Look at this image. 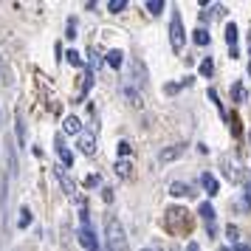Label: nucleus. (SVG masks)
<instances>
[{
    "instance_id": "obj_33",
    "label": "nucleus",
    "mask_w": 251,
    "mask_h": 251,
    "mask_svg": "<svg viewBox=\"0 0 251 251\" xmlns=\"http://www.w3.org/2000/svg\"><path fill=\"white\" fill-rule=\"evenodd\" d=\"M164 91H167V93H178V91H181V85H167Z\"/></svg>"
},
{
    "instance_id": "obj_29",
    "label": "nucleus",
    "mask_w": 251,
    "mask_h": 251,
    "mask_svg": "<svg viewBox=\"0 0 251 251\" xmlns=\"http://www.w3.org/2000/svg\"><path fill=\"white\" fill-rule=\"evenodd\" d=\"M102 201H104V203H110V201H113V189H110V186H104V189H102Z\"/></svg>"
},
{
    "instance_id": "obj_5",
    "label": "nucleus",
    "mask_w": 251,
    "mask_h": 251,
    "mask_svg": "<svg viewBox=\"0 0 251 251\" xmlns=\"http://www.w3.org/2000/svg\"><path fill=\"white\" fill-rule=\"evenodd\" d=\"M79 243L85 251H99V243H96V234L91 226H79Z\"/></svg>"
},
{
    "instance_id": "obj_2",
    "label": "nucleus",
    "mask_w": 251,
    "mask_h": 251,
    "mask_svg": "<svg viewBox=\"0 0 251 251\" xmlns=\"http://www.w3.org/2000/svg\"><path fill=\"white\" fill-rule=\"evenodd\" d=\"M130 85L136 88V91H147V85H150V74H147V65L141 62V59H130Z\"/></svg>"
},
{
    "instance_id": "obj_32",
    "label": "nucleus",
    "mask_w": 251,
    "mask_h": 251,
    "mask_svg": "<svg viewBox=\"0 0 251 251\" xmlns=\"http://www.w3.org/2000/svg\"><path fill=\"white\" fill-rule=\"evenodd\" d=\"M119 152H122V158H125L127 152H130V144H127V141H119Z\"/></svg>"
},
{
    "instance_id": "obj_11",
    "label": "nucleus",
    "mask_w": 251,
    "mask_h": 251,
    "mask_svg": "<svg viewBox=\"0 0 251 251\" xmlns=\"http://www.w3.org/2000/svg\"><path fill=\"white\" fill-rule=\"evenodd\" d=\"M201 186H203L209 195H217V192H220V183H217V178L212 175V172H203V175H201Z\"/></svg>"
},
{
    "instance_id": "obj_19",
    "label": "nucleus",
    "mask_w": 251,
    "mask_h": 251,
    "mask_svg": "<svg viewBox=\"0 0 251 251\" xmlns=\"http://www.w3.org/2000/svg\"><path fill=\"white\" fill-rule=\"evenodd\" d=\"M17 226H20V228H28V226H31V209H28V206H23V209H20Z\"/></svg>"
},
{
    "instance_id": "obj_21",
    "label": "nucleus",
    "mask_w": 251,
    "mask_h": 251,
    "mask_svg": "<svg viewBox=\"0 0 251 251\" xmlns=\"http://www.w3.org/2000/svg\"><path fill=\"white\" fill-rule=\"evenodd\" d=\"M130 170H133V167H130V161H127V158L116 161V175H119V178H127V175H130Z\"/></svg>"
},
{
    "instance_id": "obj_10",
    "label": "nucleus",
    "mask_w": 251,
    "mask_h": 251,
    "mask_svg": "<svg viewBox=\"0 0 251 251\" xmlns=\"http://www.w3.org/2000/svg\"><path fill=\"white\" fill-rule=\"evenodd\" d=\"M167 223H170L172 228H175V223H178V226H189V212H186V209H170V212H167Z\"/></svg>"
},
{
    "instance_id": "obj_12",
    "label": "nucleus",
    "mask_w": 251,
    "mask_h": 251,
    "mask_svg": "<svg viewBox=\"0 0 251 251\" xmlns=\"http://www.w3.org/2000/svg\"><path fill=\"white\" fill-rule=\"evenodd\" d=\"M62 130H65V133H71V136H82V122L76 119V116H65Z\"/></svg>"
},
{
    "instance_id": "obj_13",
    "label": "nucleus",
    "mask_w": 251,
    "mask_h": 251,
    "mask_svg": "<svg viewBox=\"0 0 251 251\" xmlns=\"http://www.w3.org/2000/svg\"><path fill=\"white\" fill-rule=\"evenodd\" d=\"M104 59H107L110 68H122V65H125V54H122L119 48H110V51L104 54Z\"/></svg>"
},
{
    "instance_id": "obj_9",
    "label": "nucleus",
    "mask_w": 251,
    "mask_h": 251,
    "mask_svg": "<svg viewBox=\"0 0 251 251\" xmlns=\"http://www.w3.org/2000/svg\"><path fill=\"white\" fill-rule=\"evenodd\" d=\"M54 144H57V155H59V161H62L65 167H71V164H74V155H71V150L65 147V141H62V133H57Z\"/></svg>"
},
{
    "instance_id": "obj_3",
    "label": "nucleus",
    "mask_w": 251,
    "mask_h": 251,
    "mask_svg": "<svg viewBox=\"0 0 251 251\" xmlns=\"http://www.w3.org/2000/svg\"><path fill=\"white\" fill-rule=\"evenodd\" d=\"M170 43L175 51H181L183 43H186V34H183V20L178 12H172V20H170Z\"/></svg>"
},
{
    "instance_id": "obj_17",
    "label": "nucleus",
    "mask_w": 251,
    "mask_h": 251,
    "mask_svg": "<svg viewBox=\"0 0 251 251\" xmlns=\"http://www.w3.org/2000/svg\"><path fill=\"white\" fill-rule=\"evenodd\" d=\"M65 59H68L74 68H85V59H82L79 51H74V48H71V51H65Z\"/></svg>"
},
{
    "instance_id": "obj_22",
    "label": "nucleus",
    "mask_w": 251,
    "mask_h": 251,
    "mask_svg": "<svg viewBox=\"0 0 251 251\" xmlns=\"http://www.w3.org/2000/svg\"><path fill=\"white\" fill-rule=\"evenodd\" d=\"M127 9V0H110V3H107V12L110 14H122Z\"/></svg>"
},
{
    "instance_id": "obj_26",
    "label": "nucleus",
    "mask_w": 251,
    "mask_h": 251,
    "mask_svg": "<svg viewBox=\"0 0 251 251\" xmlns=\"http://www.w3.org/2000/svg\"><path fill=\"white\" fill-rule=\"evenodd\" d=\"M147 12L150 14H161L164 12V0H147Z\"/></svg>"
},
{
    "instance_id": "obj_15",
    "label": "nucleus",
    "mask_w": 251,
    "mask_h": 251,
    "mask_svg": "<svg viewBox=\"0 0 251 251\" xmlns=\"http://www.w3.org/2000/svg\"><path fill=\"white\" fill-rule=\"evenodd\" d=\"M198 212H201V217L206 220V226H215V209H212V203H201Z\"/></svg>"
},
{
    "instance_id": "obj_14",
    "label": "nucleus",
    "mask_w": 251,
    "mask_h": 251,
    "mask_svg": "<svg viewBox=\"0 0 251 251\" xmlns=\"http://www.w3.org/2000/svg\"><path fill=\"white\" fill-rule=\"evenodd\" d=\"M170 195H172V198H189L192 189H189L186 183H181V181H172L170 183Z\"/></svg>"
},
{
    "instance_id": "obj_16",
    "label": "nucleus",
    "mask_w": 251,
    "mask_h": 251,
    "mask_svg": "<svg viewBox=\"0 0 251 251\" xmlns=\"http://www.w3.org/2000/svg\"><path fill=\"white\" fill-rule=\"evenodd\" d=\"M246 96H249V93H246V88H243V82H234V85H231V99H234L237 104H243Z\"/></svg>"
},
{
    "instance_id": "obj_31",
    "label": "nucleus",
    "mask_w": 251,
    "mask_h": 251,
    "mask_svg": "<svg viewBox=\"0 0 251 251\" xmlns=\"http://www.w3.org/2000/svg\"><path fill=\"white\" fill-rule=\"evenodd\" d=\"M99 175H88V178H85V186H99Z\"/></svg>"
},
{
    "instance_id": "obj_35",
    "label": "nucleus",
    "mask_w": 251,
    "mask_h": 251,
    "mask_svg": "<svg viewBox=\"0 0 251 251\" xmlns=\"http://www.w3.org/2000/svg\"><path fill=\"white\" fill-rule=\"evenodd\" d=\"M186 251H201V249H198V243H189V246H186Z\"/></svg>"
},
{
    "instance_id": "obj_23",
    "label": "nucleus",
    "mask_w": 251,
    "mask_h": 251,
    "mask_svg": "<svg viewBox=\"0 0 251 251\" xmlns=\"http://www.w3.org/2000/svg\"><path fill=\"white\" fill-rule=\"evenodd\" d=\"M91 88H93V74H91V71H85V76H82V96H88V91H91Z\"/></svg>"
},
{
    "instance_id": "obj_28",
    "label": "nucleus",
    "mask_w": 251,
    "mask_h": 251,
    "mask_svg": "<svg viewBox=\"0 0 251 251\" xmlns=\"http://www.w3.org/2000/svg\"><path fill=\"white\" fill-rule=\"evenodd\" d=\"M65 37H68V40H76V20H74V17L68 20V31H65Z\"/></svg>"
},
{
    "instance_id": "obj_7",
    "label": "nucleus",
    "mask_w": 251,
    "mask_h": 251,
    "mask_svg": "<svg viewBox=\"0 0 251 251\" xmlns=\"http://www.w3.org/2000/svg\"><path fill=\"white\" fill-rule=\"evenodd\" d=\"M76 147H79L82 155H93L96 152V136L93 133H82L79 141H76Z\"/></svg>"
},
{
    "instance_id": "obj_36",
    "label": "nucleus",
    "mask_w": 251,
    "mask_h": 251,
    "mask_svg": "<svg viewBox=\"0 0 251 251\" xmlns=\"http://www.w3.org/2000/svg\"><path fill=\"white\" fill-rule=\"evenodd\" d=\"M144 251H150V249H144Z\"/></svg>"
},
{
    "instance_id": "obj_6",
    "label": "nucleus",
    "mask_w": 251,
    "mask_h": 251,
    "mask_svg": "<svg viewBox=\"0 0 251 251\" xmlns=\"http://www.w3.org/2000/svg\"><path fill=\"white\" fill-rule=\"evenodd\" d=\"M122 93L127 96V102L133 104V107H138V110L144 107V93H141V91H136V88H133L130 82H125V85H122Z\"/></svg>"
},
{
    "instance_id": "obj_18",
    "label": "nucleus",
    "mask_w": 251,
    "mask_h": 251,
    "mask_svg": "<svg viewBox=\"0 0 251 251\" xmlns=\"http://www.w3.org/2000/svg\"><path fill=\"white\" fill-rule=\"evenodd\" d=\"M192 40H195V46H209V31L206 28H195Z\"/></svg>"
},
{
    "instance_id": "obj_27",
    "label": "nucleus",
    "mask_w": 251,
    "mask_h": 251,
    "mask_svg": "<svg viewBox=\"0 0 251 251\" xmlns=\"http://www.w3.org/2000/svg\"><path fill=\"white\" fill-rule=\"evenodd\" d=\"M212 71H215V62H212V57H206L201 62V76H212Z\"/></svg>"
},
{
    "instance_id": "obj_24",
    "label": "nucleus",
    "mask_w": 251,
    "mask_h": 251,
    "mask_svg": "<svg viewBox=\"0 0 251 251\" xmlns=\"http://www.w3.org/2000/svg\"><path fill=\"white\" fill-rule=\"evenodd\" d=\"M223 164H226V178L228 181H240V172H237V167H234V164H231V161H223Z\"/></svg>"
},
{
    "instance_id": "obj_34",
    "label": "nucleus",
    "mask_w": 251,
    "mask_h": 251,
    "mask_svg": "<svg viewBox=\"0 0 251 251\" xmlns=\"http://www.w3.org/2000/svg\"><path fill=\"white\" fill-rule=\"evenodd\" d=\"M234 251H251V246H246V243H237V246H234Z\"/></svg>"
},
{
    "instance_id": "obj_1",
    "label": "nucleus",
    "mask_w": 251,
    "mask_h": 251,
    "mask_svg": "<svg viewBox=\"0 0 251 251\" xmlns=\"http://www.w3.org/2000/svg\"><path fill=\"white\" fill-rule=\"evenodd\" d=\"M104 231H107V249L110 251H130L125 226H122L116 217H104Z\"/></svg>"
},
{
    "instance_id": "obj_20",
    "label": "nucleus",
    "mask_w": 251,
    "mask_h": 251,
    "mask_svg": "<svg viewBox=\"0 0 251 251\" xmlns=\"http://www.w3.org/2000/svg\"><path fill=\"white\" fill-rule=\"evenodd\" d=\"M226 43H228V48H237V25L234 23L226 25Z\"/></svg>"
},
{
    "instance_id": "obj_25",
    "label": "nucleus",
    "mask_w": 251,
    "mask_h": 251,
    "mask_svg": "<svg viewBox=\"0 0 251 251\" xmlns=\"http://www.w3.org/2000/svg\"><path fill=\"white\" fill-rule=\"evenodd\" d=\"M88 62H91V74L102 68V57H99L96 51H88Z\"/></svg>"
},
{
    "instance_id": "obj_4",
    "label": "nucleus",
    "mask_w": 251,
    "mask_h": 251,
    "mask_svg": "<svg viewBox=\"0 0 251 251\" xmlns=\"http://www.w3.org/2000/svg\"><path fill=\"white\" fill-rule=\"evenodd\" d=\"M54 175H57L59 186L65 189V195H68V198H71V201H74V203H79V206H82L79 195H76V186H74V181H71V178H68V172L62 170V167H57V170H54Z\"/></svg>"
},
{
    "instance_id": "obj_8",
    "label": "nucleus",
    "mask_w": 251,
    "mask_h": 251,
    "mask_svg": "<svg viewBox=\"0 0 251 251\" xmlns=\"http://www.w3.org/2000/svg\"><path fill=\"white\" fill-rule=\"evenodd\" d=\"M183 150H186L183 144H172V147H164V150L158 152V161H161V164H170V161L181 158V155H183Z\"/></svg>"
},
{
    "instance_id": "obj_30",
    "label": "nucleus",
    "mask_w": 251,
    "mask_h": 251,
    "mask_svg": "<svg viewBox=\"0 0 251 251\" xmlns=\"http://www.w3.org/2000/svg\"><path fill=\"white\" fill-rule=\"evenodd\" d=\"M226 234H228V240H231V243H237V234H240V231H237V226H228Z\"/></svg>"
}]
</instances>
